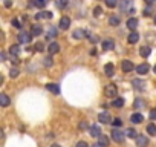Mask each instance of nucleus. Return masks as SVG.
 Instances as JSON below:
<instances>
[{
    "mask_svg": "<svg viewBox=\"0 0 156 147\" xmlns=\"http://www.w3.org/2000/svg\"><path fill=\"white\" fill-rule=\"evenodd\" d=\"M104 95H106L107 98H116V95H118L116 86H115V84H107V86L104 88Z\"/></svg>",
    "mask_w": 156,
    "mask_h": 147,
    "instance_id": "f257e3e1",
    "label": "nucleus"
},
{
    "mask_svg": "<svg viewBox=\"0 0 156 147\" xmlns=\"http://www.w3.org/2000/svg\"><path fill=\"white\" fill-rule=\"evenodd\" d=\"M110 135H112V138H113V141H116V142H119V144H121V142L124 141V135H126V132L122 133L121 130H118V129H113Z\"/></svg>",
    "mask_w": 156,
    "mask_h": 147,
    "instance_id": "f03ea898",
    "label": "nucleus"
},
{
    "mask_svg": "<svg viewBox=\"0 0 156 147\" xmlns=\"http://www.w3.org/2000/svg\"><path fill=\"white\" fill-rule=\"evenodd\" d=\"M98 121L100 123H103V124H110L112 123V117H110V113L109 112H101L100 115H98Z\"/></svg>",
    "mask_w": 156,
    "mask_h": 147,
    "instance_id": "7ed1b4c3",
    "label": "nucleus"
},
{
    "mask_svg": "<svg viewBox=\"0 0 156 147\" xmlns=\"http://www.w3.org/2000/svg\"><path fill=\"white\" fill-rule=\"evenodd\" d=\"M17 38H19L20 43L28 45V43H31V40H32V34H29V32H20Z\"/></svg>",
    "mask_w": 156,
    "mask_h": 147,
    "instance_id": "20e7f679",
    "label": "nucleus"
},
{
    "mask_svg": "<svg viewBox=\"0 0 156 147\" xmlns=\"http://www.w3.org/2000/svg\"><path fill=\"white\" fill-rule=\"evenodd\" d=\"M9 54H11V57H14V63H19L17 61V57L20 55V46L19 45H12L9 48Z\"/></svg>",
    "mask_w": 156,
    "mask_h": 147,
    "instance_id": "39448f33",
    "label": "nucleus"
},
{
    "mask_svg": "<svg viewBox=\"0 0 156 147\" xmlns=\"http://www.w3.org/2000/svg\"><path fill=\"white\" fill-rule=\"evenodd\" d=\"M121 69H122L124 72H130V70L135 69V66H133V63H132L130 60H122V63H121Z\"/></svg>",
    "mask_w": 156,
    "mask_h": 147,
    "instance_id": "423d86ee",
    "label": "nucleus"
},
{
    "mask_svg": "<svg viewBox=\"0 0 156 147\" xmlns=\"http://www.w3.org/2000/svg\"><path fill=\"white\" fill-rule=\"evenodd\" d=\"M136 144H138V147H147V145H148V139H147V136H145V135H138V138H136Z\"/></svg>",
    "mask_w": 156,
    "mask_h": 147,
    "instance_id": "0eeeda50",
    "label": "nucleus"
},
{
    "mask_svg": "<svg viewBox=\"0 0 156 147\" xmlns=\"http://www.w3.org/2000/svg\"><path fill=\"white\" fill-rule=\"evenodd\" d=\"M86 35H87V32H86L84 29H75V31L72 32V37L76 38V40H81V38H84Z\"/></svg>",
    "mask_w": 156,
    "mask_h": 147,
    "instance_id": "6e6552de",
    "label": "nucleus"
},
{
    "mask_svg": "<svg viewBox=\"0 0 156 147\" xmlns=\"http://www.w3.org/2000/svg\"><path fill=\"white\" fill-rule=\"evenodd\" d=\"M104 72H106L107 77H113V75H115V66H113L112 63H107V64L104 66Z\"/></svg>",
    "mask_w": 156,
    "mask_h": 147,
    "instance_id": "1a4fd4ad",
    "label": "nucleus"
},
{
    "mask_svg": "<svg viewBox=\"0 0 156 147\" xmlns=\"http://www.w3.org/2000/svg\"><path fill=\"white\" fill-rule=\"evenodd\" d=\"M148 70H150V66H148L147 63H142V64H139V66L136 67V72L141 74V75H145Z\"/></svg>",
    "mask_w": 156,
    "mask_h": 147,
    "instance_id": "9d476101",
    "label": "nucleus"
},
{
    "mask_svg": "<svg viewBox=\"0 0 156 147\" xmlns=\"http://www.w3.org/2000/svg\"><path fill=\"white\" fill-rule=\"evenodd\" d=\"M46 89H48L49 92H52L54 95H58V94H60V88H58L55 83H48V84H46Z\"/></svg>",
    "mask_w": 156,
    "mask_h": 147,
    "instance_id": "9b49d317",
    "label": "nucleus"
},
{
    "mask_svg": "<svg viewBox=\"0 0 156 147\" xmlns=\"http://www.w3.org/2000/svg\"><path fill=\"white\" fill-rule=\"evenodd\" d=\"M90 135H92L94 138H100V136H101V129H100L98 124H94V126L90 127Z\"/></svg>",
    "mask_w": 156,
    "mask_h": 147,
    "instance_id": "f8f14e48",
    "label": "nucleus"
},
{
    "mask_svg": "<svg viewBox=\"0 0 156 147\" xmlns=\"http://www.w3.org/2000/svg\"><path fill=\"white\" fill-rule=\"evenodd\" d=\"M70 26V19L69 17H61L60 19V28L61 29H69Z\"/></svg>",
    "mask_w": 156,
    "mask_h": 147,
    "instance_id": "ddd939ff",
    "label": "nucleus"
},
{
    "mask_svg": "<svg viewBox=\"0 0 156 147\" xmlns=\"http://www.w3.org/2000/svg\"><path fill=\"white\" fill-rule=\"evenodd\" d=\"M138 40H139V34H138L136 31H132V32H130V35L127 37V41H129V43H132V45H133V43H136Z\"/></svg>",
    "mask_w": 156,
    "mask_h": 147,
    "instance_id": "4468645a",
    "label": "nucleus"
},
{
    "mask_svg": "<svg viewBox=\"0 0 156 147\" xmlns=\"http://www.w3.org/2000/svg\"><path fill=\"white\" fill-rule=\"evenodd\" d=\"M48 51H49V54H51V55H54V54H57V52L60 51V45H58L57 41H54V43H51V45H49Z\"/></svg>",
    "mask_w": 156,
    "mask_h": 147,
    "instance_id": "2eb2a0df",
    "label": "nucleus"
},
{
    "mask_svg": "<svg viewBox=\"0 0 156 147\" xmlns=\"http://www.w3.org/2000/svg\"><path fill=\"white\" fill-rule=\"evenodd\" d=\"M132 84H133V88H135V89H138V91H144V89H145V86H147V84H145V81H141V80H133V83H132Z\"/></svg>",
    "mask_w": 156,
    "mask_h": 147,
    "instance_id": "dca6fc26",
    "label": "nucleus"
},
{
    "mask_svg": "<svg viewBox=\"0 0 156 147\" xmlns=\"http://www.w3.org/2000/svg\"><path fill=\"white\" fill-rule=\"evenodd\" d=\"M0 106H2V107L9 106V97L6 94H0Z\"/></svg>",
    "mask_w": 156,
    "mask_h": 147,
    "instance_id": "f3484780",
    "label": "nucleus"
},
{
    "mask_svg": "<svg viewBox=\"0 0 156 147\" xmlns=\"http://www.w3.org/2000/svg\"><path fill=\"white\" fill-rule=\"evenodd\" d=\"M130 121H132V123H135V124H139V123H142V121H144V117H142L141 113H133V115L130 117Z\"/></svg>",
    "mask_w": 156,
    "mask_h": 147,
    "instance_id": "a211bd4d",
    "label": "nucleus"
},
{
    "mask_svg": "<svg viewBox=\"0 0 156 147\" xmlns=\"http://www.w3.org/2000/svg\"><path fill=\"white\" fill-rule=\"evenodd\" d=\"M136 26H138V20H136V19H133V17H132V19H129V20H127V28H129L130 31H135V29H136Z\"/></svg>",
    "mask_w": 156,
    "mask_h": 147,
    "instance_id": "6ab92c4d",
    "label": "nucleus"
},
{
    "mask_svg": "<svg viewBox=\"0 0 156 147\" xmlns=\"http://www.w3.org/2000/svg\"><path fill=\"white\" fill-rule=\"evenodd\" d=\"M113 48H115L113 40H104V41H103V49H106V51H112Z\"/></svg>",
    "mask_w": 156,
    "mask_h": 147,
    "instance_id": "aec40b11",
    "label": "nucleus"
},
{
    "mask_svg": "<svg viewBox=\"0 0 156 147\" xmlns=\"http://www.w3.org/2000/svg\"><path fill=\"white\" fill-rule=\"evenodd\" d=\"M150 54H151V49H150L148 46H142V48H141V51H139V55H141L142 58H147Z\"/></svg>",
    "mask_w": 156,
    "mask_h": 147,
    "instance_id": "412c9836",
    "label": "nucleus"
},
{
    "mask_svg": "<svg viewBox=\"0 0 156 147\" xmlns=\"http://www.w3.org/2000/svg\"><path fill=\"white\" fill-rule=\"evenodd\" d=\"M35 19H37V20H40V19H52V13H48V11L38 13V14L35 16Z\"/></svg>",
    "mask_w": 156,
    "mask_h": 147,
    "instance_id": "4be33fe9",
    "label": "nucleus"
},
{
    "mask_svg": "<svg viewBox=\"0 0 156 147\" xmlns=\"http://www.w3.org/2000/svg\"><path fill=\"white\" fill-rule=\"evenodd\" d=\"M41 32H43V29H41V26H40V25H34V26H32V29H31V34H32L34 37H35V35H40Z\"/></svg>",
    "mask_w": 156,
    "mask_h": 147,
    "instance_id": "5701e85b",
    "label": "nucleus"
},
{
    "mask_svg": "<svg viewBox=\"0 0 156 147\" xmlns=\"http://www.w3.org/2000/svg\"><path fill=\"white\" fill-rule=\"evenodd\" d=\"M126 135H127L129 138H135V139H136L139 133H138L135 129H132V127H130V129H127V130H126Z\"/></svg>",
    "mask_w": 156,
    "mask_h": 147,
    "instance_id": "b1692460",
    "label": "nucleus"
},
{
    "mask_svg": "<svg viewBox=\"0 0 156 147\" xmlns=\"http://www.w3.org/2000/svg\"><path fill=\"white\" fill-rule=\"evenodd\" d=\"M112 106H115V107H122V106H124V98H115V100L112 101Z\"/></svg>",
    "mask_w": 156,
    "mask_h": 147,
    "instance_id": "393cba45",
    "label": "nucleus"
},
{
    "mask_svg": "<svg viewBox=\"0 0 156 147\" xmlns=\"http://www.w3.org/2000/svg\"><path fill=\"white\" fill-rule=\"evenodd\" d=\"M147 132H148V135H156V126L153 123H150L147 126Z\"/></svg>",
    "mask_w": 156,
    "mask_h": 147,
    "instance_id": "a878e982",
    "label": "nucleus"
},
{
    "mask_svg": "<svg viewBox=\"0 0 156 147\" xmlns=\"http://www.w3.org/2000/svg\"><path fill=\"white\" fill-rule=\"evenodd\" d=\"M54 37H57V29L54 26H51L48 31V38H54Z\"/></svg>",
    "mask_w": 156,
    "mask_h": 147,
    "instance_id": "bb28decb",
    "label": "nucleus"
},
{
    "mask_svg": "<svg viewBox=\"0 0 156 147\" xmlns=\"http://www.w3.org/2000/svg\"><path fill=\"white\" fill-rule=\"evenodd\" d=\"M109 23H110L112 26H116V25H119V19H118L116 16H112V17L109 19Z\"/></svg>",
    "mask_w": 156,
    "mask_h": 147,
    "instance_id": "cd10ccee",
    "label": "nucleus"
},
{
    "mask_svg": "<svg viewBox=\"0 0 156 147\" xmlns=\"http://www.w3.org/2000/svg\"><path fill=\"white\" fill-rule=\"evenodd\" d=\"M34 49H35L37 52H41V51H44V46H43V43H41V41H38V43H35Z\"/></svg>",
    "mask_w": 156,
    "mask_h": 147,
    "instance_id": "c85d7f7f",
    "label": "nucleus"
},
{
    "mask_svg": "<svg viewBox=\"0 0 156 147\" xmlns=\"http://www.w3.org/2000/svg\"><path fill=\"white\" fill-rule=\"evenodd\" d=\"M57 6L61 8V9L66 8V6H67V0H58V2H57Z\"/></svg>",
    "mask_w": 156,
    "mask_h": 147,
    "instance_id": "c756f323",
    "label": "nucleus"
},
{
    "mask_svg": "<svg viewBox=\"0 0 156 147\" xmlns=\"http://www.w3.org/2000/svg\"><path fill=\"white\" fill-rule=\"evenodd\" d=\"M9 77H11V78H17V77H19V70H17V69H11V70H9Z\"/></svg>",
    "mask_w": 156,
    "mask_h": 147,
    "instance_id": "7c9ffc66",
    "label": "nucleus"
},
{
    "mask_svg": "<svg viewBox=\"0 0 156 147\" xmlns=\"http://www.w3.org/2000/svg\"><path fill=\"white\" fill-rule=\"evenodd\" d=\"M106 5L109 8H115L116 6V0H106Z\"/></svg>",
    "mask_w": 156,
    "mask_h": 147,
    "instance_id": "2f4dec72",
    "label": "nucleus"
},
{
    "mask_svg": "<svg viewBox=\"0 0 156 147\" xmlns=\"http://www.w3.org/2000/svg\"><path fill=\"white\" fill-rule=\"evenodd\" d=\"M35 5H37L38 8H43V6L46 5V0H35Z\"/></svg>",
    "mask_w": 156,
    "mask_h": 147,
    "instance_id": "473e14b6",
    "label": "nucleus"
},
{
    "mask_svg": "<svg viewBox=\"0 0 156 147\" xmlns=\"http://www.w3.org/2000/svg\"><path fill=\"white\" fill-rule=\"evenodd\" d=\"M101 13H103V9H101L100 6H97V8L94 9V16H95V17H98V16H101Z\"/></svg>",
    "mask_w": 156,
    "mask_h": 147,
    "instance_id": "72a5a7b5",
    "label": "nucleus"
},
{
    "mask_svg": "<svg viewBox=\"0 0 156 147\" xmlns=\"http://www.w3.org/2000/svg\"><path fill=\"white\" fill-rule=\"evenodd\" d=\"M112 124H113V126H115V127H119V126H121V124H122V121H121V120H119V118H115V120H113V123H112Z\"/></svg>",
    "mask_w": 156,
    "mask_h": 147,
    "instance_id": "f704fd0d",
    "label": "nucleus"
},
{
    "mask_svg": "<svg viewBox=\"0 0 156 147\" xmlns=\"http://www.w3.org/2000/svg\"><path fill=\"white\" fill-rule=\"evenodd\" d=\"M76 147H89V144L86 141H78L76 142Z\"/></svg>",
    "mask_w": 156,
    "mask_h": 147,
    "instance_id": "c9c22d12",
    "label": "nucleus"
},
{
    "mask_svg": "<svg viewBox=\"0 0 156 147\" xmlns=\"http://www.w3.org/2000/svg\"><path fill=\"white\" fill-rule=\"evenodd\" d=\"M44 66H52V58L51 57H46L44 58Z\"/></svg>",
    "mask_w": 156,
    "mask_h": 147,
    "instance_id": "e433bc0d",
    "label": "nucleus"
},
{
    "mask_svg": "<svg viewBox=\"0 0 156 147\" xmlns=\"http://www.w3.org/2000/svg\"><path fill=\"white\" fill-rule=\"evenodd\" d=\"M12 26H14V28H22V25H20V22H19L17 19L12 20Z\"/></svg>",
    "mask_w": 156,
    "mask_h": 147,
    "instance_id": "4c0bfd02",
    "label": "nucleus"
},
{
    "mask_svg": "<svg viewBox=\"0 0 156 147\" xmlns=\"http://www.w3.org/2000/svg\"><path fill=\"white\" fill-rule=\"evenodd\" d=\"M150 118L151 120H156V109H151L150 110Z\"/></svg>",
    "mask_w": 156,
    "mask_h": 147,
    "instance_id": "58836bf2",
    "label": "nucleus"
},
{
    "mask_svg": "<svg viewBox=\"0 0 156 147\" xmlns=\"http://www.w3.org/2000/svg\"><path fill=\"white\" fill-rule=\"evenodd\" d=\"M11 5H12L11 0H5V6H6V8H11Z\"/></svg>",
    "mask_w": 156,
    "mask_h": 147,
    "instance_id": "ea45409f",
    "label": "nucleus"
},
{
    "mask_svg": "<svg viewBox=\"0 0 156 147\" xmlns=\"http://www.w3.org/2000/svg\"><path fill=\"white\" fill-rule=\"evenodd\" d=\"M144 16H145V17L151 16V11H150V9H145V11H144Z\"/></svg>",
    "mask_w": 156,
    "mask_h": 147,
    "instance_id": "a19ab883",
    "label": "nucleus"
},
{
    "mask_svg": "<svg viewBox=\"0 0 156 147\" xmlns=\"http://www.w3.org/2000/svg\"><path fill=\"white\" fill-rule=\"evenodd\" d=\"M86 127H87V123H86V121H83V123L80 124V129H86Z\"/></svg>",
    "mask_w": 156,
    "mask_h": 147,
    "instance_id": "79ce46f5",
    "label": "nucleus"
},
{
    "mask_svg": "<svg viewBox=\"0 0 156 147\" xmlns=\"http://www.w3.org/2000/svg\"><path fill=\"white\" fill-rule=\"evenodd\" d=\"M92 147H106V145H104V144H101V142H95Z\"/></svg>",
    "mask_w": 156,
    "mask_h": 147,
    "instance_id": "37998d69",
    "label": "nucleus"
},
{
    "mask_svg": "<svg viewBox=\"0 0 156 147\" xmlns=\"http://www.w3.org/2000/svg\"><path fill=\"white\" fill-rule=\"evenodd\" d=\"M145 2H147V3H153V0H145Z\"/></svg>",
    "mask_w": 156,
    "mask_h": 147,
    "instance_id": "c03bdc74",
    "label": "nucleus"
},
{
    "mask_svg": "<svg viewBox=\"0 0 156 147\" xmlns=\"http://www.w3.org/2000/svg\"><path fill=\"white\" fill-rule=\"evenodd\" d=\"M153 70H154V74H156V64H154V67H153Z\"/></svg>",
    "mask_w": 156,
    "mask_h": 147,
    "instance_id": "a18cd8bd",
    "label": "nucleus"
},
{
    "mask_svg": "<svg viewBox=\"0 0 156 147\" xmlns=\"http://www.w3.org/2000/svg\"><path fill=\"white\" fill-rule=\"evenodd\" d=\"M52 147H60V145H58V144H54V145H52Z\"/></svg>",
    "mask_w": 156,
    "mask_h": 147,
    "instance_id": "49530a36",
    "label": "nucleus"
},
{
    "mask_svg": "<svg viewBox=\"0 0 156 147\" xmlns=\"http://www.w3.org/2000/svg\"><path fill=\"white\" fill-rule=\"evenodd\" d=\"M154 23H156V17H154Z\"/></svg>",
    "mask_w": 156,
    "mask_h": 147,
    "instance_id": "de8ad7c7",
    "label": "nucleus"
}]
</instances>
